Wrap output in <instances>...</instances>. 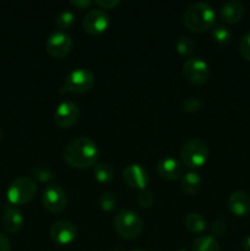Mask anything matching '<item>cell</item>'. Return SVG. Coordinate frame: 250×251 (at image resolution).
Here are the masks:
<instances>
[{
    "label": "cell",
    "instance_id": "cell-1",
    "mask_svg": "<svg viewBox=\"0 0 250 251\" xmlns=\"http://www.w3.org/2000/svg\"><path fill=\"white\" fill-rule=\"evenodd\" d=\"M64 161L74 168H88L100 158V150L92 139L86 136L71 140L63 151Z\"/></svg>",
    "mask_w": 250,
    "mask_h": 251
},
{
    "label": "cell",
    "instance_id": "cell-2",
    "mask_svg": "<svg viewBox=\"0 0 250 251\" xmlns=\"http://www.w3.org/2000/svg\"><path fill=\"white\" fill-rule=\"evenodd\" d=\"M215 19L216 12L208 2H193L184 12V24L193 32H202L208 29L215 22Z\"/></svg>",
    "mask_w": 250,
    "mask_h": 251
},
{
    "label": "cell",
    "instance_id": "cell-3",
    "mask_svg": "<svg viewBox=\"0 0 250 251\" xmlns=\"http://www.w3.org/2000/svg\"><path fill=\"white\" fill-rule=\"evenodd\" d=\"M113 225L115 232L126 240L136 239L144 229V221L141 216L129 208L118 211L113 218Z\"/></svg>",
    "mask_w": 250,
    "mask_h": 251
},
{
    "label": "cell",
    "instance_id": "cell-4",
    "mask_svg": "<svg viewBox=\"0 0 250 251\" xmlns=\"http://www.w3.org/2000/svg\"><path fill=\"white\" fill-rule=\"evenodd\" d=\"M37 194L36 181L28 176H19L9 185L6 190L10 205L21 206L28 203Z\"/></svg>",
    "mask_w": 250,
    "mask_h": 251
},
{
    "label": "cell",
    "instance_id": "cell-5",
    "mask_svg": "<svg viewBox=\"0 0 250 251\" xmlns=\"http://www.w3.org/2000/svg\"><path fill=\"white\" fill-rule=\"evenodd\" d=\"M208 146L203 140L193 137L188 140L180 149V158L184 166L199 168L207 161Z\"/></svg>",
    "mask_w": 250,
    "mask_h": 251
},
{
    "label": "cell",
    "instance_id": "cell-6",
    "mask_svg": "<svg viewBox=\"0 0 250 251\" xmlns=\"http://www.w3.org/2000/svg\"><path fill=\"white\" fill-rule=\"evenodd\" d=\"M95 75L91 70L85 68H77L71 70L66 75L64 83L60 87V92L70 93H85L88 92L95 85Z\"/></svg>",
    "mask_w": 250,
    "mask_h": 251
},
{
    "label": "cell",
    "instance_id": "cell-7",
    "mask_svg": "<svg viewBox=\"0 0 250 251\" xmlns=\"http://www.w3.org/2000/svg\"><path fill=\"white\" fill-rule=\"evenodd\" d=\"M42 203L51 213H60L68 207V194L58 184H50L43 190Z\"/></svg>",
    "mask_w": 250,
    "mask_h": 251
},
{
    "label": "cell",
    "instance_id": "cell-8",
    "mask_svg": "<svg viewBox=\"0 0 250 251\" xmlns=\"http://www.w3.org/2000/svg\"><path fill=\"white\" fill-rule=\"evenodd\" d=\"M73 38L66 31L55 29L49 34L47 38L46 48L47 51L50 54L53 58L61 59L65 58L73 49Z\"/></svg>",
    "mask_w": 250,
    "mask_h": 251
},
{
    "label": "cell",
    "instance_id": "cell-9",
    "mask_svg": "<svg viewBox=\"0 0 250 251\" xmlns=\"http://www.w3.org/2000/svg\"><path fill=\"white\" fill-rule=\"evenodd\" d=\"M183 74L188 81L195 85H202L210 77V68L203 59L191 56L183 64Z\"/></svg>",
    "mask_w": 250,
    "mask_h": 251
},
{
    "label": "cell",
    "instance_id": "cell-10",
    "mask_svg": "<svg viewBox=\"0 0 250 251\" xmlns=\"http://www.w3.org/2000/svg\"><path fill=\"white\" fill-rule=\"evenodd\" d=\"M110 17L105 10L93 9L88 10L82 20V27L87 33L90 34H100L109 27Z\"/></svg>",
    "mask_w": 250,
    "mask_h": 251
},
{
    "label": "cell",
    "instance_id": "cell-11",
    "mask_svg": "<svg viewBox=\"0 0 250 251\" xmlns=\"http://www.w3.org/2000/svg\"><path fill=\"white\" fill-rule=\"evenodd\" d=\"M80 118V108L75 102L64 100L59 103L54 112V120L60 127H70Z\"/></svg>",
    "mask_w": 250,
    "mask_h": 251
},
{
    "label": "cell",
    "instance_id": "cell-12",
    "mask_svg": "<svg viewBox=\"0 0 250 251\" xmlns=\"http://www.w3.org/2000/svg\"><path fill=\"white\" fill-rule=\"evenodd\" d=\"M49 233L54 243L59 245H69L77 237V228L70 221L61 220L53 223Z\"/></svg>",
    "mask_w": 250,
    "mask_h": 251
},
{
    "label": "cell",
    "instance_id": "cell-13",
    "mask_svg": "<svg viewBox=\"0 0 250 251\" xmlns=\"http://www.w3.org/2000/svg\"><path fill=\"white\" fill-rule=\"evenodd\" d=\"M124 181L131 188H136L142 190L146 189L150 181V174L144 166L139 163L127 164L123 171Z\"/></svg>",
    "mask_w": 250,
    "mask_h": 251
},
{
    "label": "cell",
    "instance_id": "cell-14",
    "mask_svg": "<svg viewBox=\"0 0 250 251\" xmlns=\"http://www.w3.org/2000/svg\"><path fill=\"white\" fill-rule=\"evenodd\" d=\"M157 172L166 180H176L184 174V167L180 161L173 157H163L157 163Z\"/></svg>",
    "mask_w": 250,
    "mask_h": 251
},
{
    "label": "cell",
    "instance_id": "cell-15",
    "mask_svg": "<svg viewBox=\"0 0 250 251\" xmlns=\"http://www.w3.org/2000/svg\"><path fill=\"white\" fill-rule=\"evenodd\" d=\"M228 208L238 217H244L250 213V195L243 190H235L228 196Z\"/></svg>",
    "mask_w": 250,
    "mask_h": 251
},
{
    "label": "cell",
    "instance_id": "cell-16",
    "mask_svg": "<svg viewBox=\"0 0 250 251\" xmlns=\"http://www.w3.org/2000/svg\"><path fill=\"white\" fill-rule=\"evenodd\" d=\"M24 216L16 206L9 205L5 207L1 217V225L5 232L16 233L24 226Z\"/></svg>",
    "mask_w": 250,
    "mask_h": 251
},
{
    "label": "cell",
    "instance_id": "cell-17",
    "mask_svg": "<svg viewBox=\"0 0 250 251\" xmlns=\"http://www.w3.org/2000/svg\"><path fill=\"white\" fill-rule=\"evenodd\" d=\"M245 7L238 0H228L220 7V16L227 24H235L244 16Z\"/></svg>",
    "mask_w": 250,
    "mask_h": 251
},
{
    "label": "cell",
    "instance_id": "cell-18",
    "mask_svg": "<svg viewBox=\"0 0 250 251\" xmlns=\"http://www.w3.org/2000/svg\"><path fill=\"white\" fill-rule=\"evenodd\" d=\"M201 183H202V179H201L200 174L195 171L186 172L180 178L181 190L188 195L198 193L201 188Z\"/></svg>",
    "mask_w": 250,
    "mask_h": 251
},
{
    "label": "cell",
    "instance_id": "cell-19",
    "mask_svg": "<svg viewBox=\"0 0 250 251\" xmlns=\"http://www.w3.org/2000/svg\"><path fill=\"white\" fill-rule=\"evenodd\" d=\"M193 251H221V248L213 235H199L193 243Z\"/></svg>",
    "mask_w": 250,
    "mask_h": 251
},
{
    "label": "cell",
    "instance_id": "cell-20",
    "mask_svg": "<svg viewBox=\"0 0 250 251\" xmlns=\"http://www.w3.org/2000/svg\"><path fill=\"white\" fill-rule=\"evenodd\" d=\"M184 223H185V227L188 228L189 230L195 233L203 232V230L206 229V227H207L206 218L199 212L188 213L185 220H184Z\"/></svg>",
    "mask_w": 250,
    "mask_h": 251
},
{
    "label": "cell",
    "instance_id": "cell-21",
    "mask_svg": "<svg viewBox=\"0 0 250 251\" xmlns=\"http://www.w3.org/2000/svg\"><path fill=\"white\" fill-rule=\"evenodd\" d=\"M93 174H95V178L100 183H109L114 179L115 171L112 164L107 163V162H102V163L96 164L95 169H93Z\"/></svg>",
    "mask_w": 250,
    "mask_h": 251
},
{
    "label": "cell",
    "instance_id": "cell-22",
    "mask_svg": "<svg viewBox=\"0 0 250 251\" xmlns=\"http://www.w3.org/2000/svg\"><path fill=\"white\" fill-rule=\"evenodd\" d=\"M98 203L103 211H114L118 206V198L113 191L105 190L98 198Z\"/></svg>",
    "mask_w": 250,
    "mask_h": 251
},
{
    "label": "cell",
    "instance_id": "cell-23",
    "mask_svg": "<svg viewBox=\"0 0 250 251\" xmlns=\"http://www.w3.org/2000/svg\"><path fill=\"white\" fill-rule=\"evenodd\" d=\"M32 176L41 183H46V181H50L55 176V173H54L51 167L46 166V164H38L32 169Z\"/></svg>",
    "mask_w": 250,
    "mask_h": 251
},
{
    "label": "cell",
    "instance_id": "cell-24",
    "mask_svg": "<svg viewBox=\"0 0 250 251\" xmlns=\"http://www.w3.org/2000/svg\"><path fill=\"white\" fill-rule=\"evenodd\" d=\"M75 22V14L70 10H61L58 14L55 20V24L58 29H61V31H66V29L70 28L71 26Z\"/></svg>",
    "mask_w": 250,
    "mask_h": 251
},
{
    "label": "cell",
    "instance_id": "cell-25",
    "mask_svg": "<svg viewBox=\"0 0 250 251\" xmlns=\"http://www.w3.org/2000/svg\"><path fill=\"white\" fill-rule=\"evenodd\" d=\"M211 36L215 39V42L220 44H227L230 42V38H232V32L229 31V28H227L225 26H222V25H218V26H215L211 31Z\"/></svg>",
    "mask_w": 250,
    "mask_h": 251
},
{
    "label": "cell",
    "instance_id": "cell-26",
    "mask_svg": "<svg viewBox=\"0 0 250 251\" xmlns=\"http://www.w3.org/2000/svg\"><path fill=\"white\" fill-rule=\"evenodd\" d=\"M176 51H178L180 55H189L194 51V48H195V43H194L193 39L190 37H179L178 41L175 43Z\"/></svg>",
    "mask_w": 250,
    "mask_h": 251
},
{
    "label": "cell",
    "instance_id": "cell-27",
    "mask_svg": "<svg viewBox=\"0 0 250 251\" xmlns=\"http://www.w3.org/2000/svg\"><path fill=\"white\" fill-rule=\"evenodd\" d=\"M136 200L139 205L142 206V207H151L154 202V195L152 191L147 190V189H142L137 194Z\"/></svg>",
    "mask_w": 250,
    "mask_h": 251
},
{
    "label": "cell",
    "instance_id": "cell-28",
    "mask_svg": "<svg viewBox=\"0 0 250 251\" xmlns=\"http://www.w3.org/2000/svg\"><path fill=\"white\" fill-rule=\"evenodd\" d=\"M203 107V100L198 97H189L183 102V109L186 112H196Z\"/></svg>",
    "mask_w": 250,
    "mask_h": 251
},
{
    "label": "cell",
    "instance_id": "cell-29",
    "mask_svg": "<svg viewBox=\"0 0 250 251\" xmlns=\"http://www.w3.org/2000/svg\"><path fill=\"white\" fill-rule=\"evenodd\" d=\"M239 51L247 60H250V31H248L240 39Z\"/></svg>",
    "mask_w": 250,
    "mask_h": 251
},
{
    "label": "cell",
    "instance_id": "cell-30",
    "mask_svg": "<svg viewBox=\"0 0 250 251\" xmlns=\"http://www.w3.org/2000/svg\"><path fill=\"white\" fill-rule=\"evenodd\" d=\"M228 225L223 218H216L212 222V225H211V230H212V233L216 237H221V235L225 234Z\"/></svg>",
    "mask_w": 250,
    "mask_h": 251
},
{
    "label": "cell",
    "instance_id": "cell-31",
    "mask_svg": "<svg viewBox=\"0 0 250 251\" xmlns=\"http://www.w3.org/2000/svg\"><path fill=\"white\" fill-rule=\"evenodd\" d=\"M120 0H96L95 4L97 5L100 9L107 10V9H113V7L118 6L120 4Z\"/></svg>",
    "mask_w": 250,
    "mask_h": 251
},
{
    "label": "cell",
    "instance_id": "cell-32",
    "mask_svg": "<svg viewBox=\"0 0 250 251\" xmlns=\"http://www.w3.org/2000/svg\"><path fill=\"white\" fill-rule=\"evenodd\" d=\"M11 250V243L9 238L0 230V251H10Z\"/></svg>",
    "mask_w": 250,
    "mask_h": 251
},
{
    "label": "cell",
    "instance_id": "cell-33",
    "mask_svg": "<svg viewBox=\"0 0 250 251\" xmlns=\"http://www.w3.org/2000/svg\"><path fill=\"white\" fill-rule=\"evenodd\" d=\"M70 4L78 9H88L93 4L92 0H70Z\"/></svg>",
    "mask_w": 250,
    "mask_h": 251
},
{
    "label": "cell",
    "instance_id": "cell-34",
    "mask_svg": "<svg viewBox=\"0 0 250 251\" xmlns=\"http://www.w3.org/2000/svg\"><path fill=\"white\" fill-rule=\"evenodd\" d=\"M242 247L247 251H250V234L244 235V238L242 239Z\"/></svg>",
    "mask_w": 250,
    "mask_h": 251
},
{
    "label": "cell",
    "instance_id": "cell-35",
    "mask_svg": "<svg viewBox=\"0 0 250 251\" xmlns=\"http://www.w3.org/2000/svg\"><path fill=\"white\" fill-rule=\"evenodd\" d=\"M1 136H2V130L1 127H0V139H1Z\"/></svg>",
    "mask_w": 250,
    "mask_h": 251
},
{
    "label": "cell",
    "instance_id": "cell-36",
    "mask_svg": "<svg viewBox=\"0 0 250 251\" xmlns=\"http://www.w3.org/2000/svg\"><path fill=\"white\" fill-rule=\"evenodd\" d=\"M134 251H149V250H145V249H137V250H134Z\"/></svg>",
    "mask_w": 250,
    "mask_h": 251
}]
</instances>
